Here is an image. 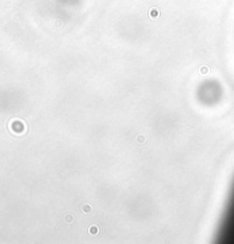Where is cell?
<instances>
[{
  "label": "cell",
  "mask_w": 234,
  "mask_h": 244,
  "mask_svg": "<svg viewBox=\"0 0 234 244\" xmlns=\"http://www.w3.org/2000/svg\"><path fill=\"white\" fill-rule=\"evenodd\" d=\"M218 240L223 243H234V180L218 227Z\"/></svg>",
  "instance_id": "cell-1"
}]
</instances>
